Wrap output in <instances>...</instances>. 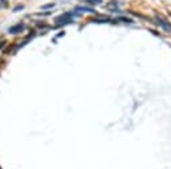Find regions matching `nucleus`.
Segmentation results:
<instances>
[{
  "mask_svg": "<svg viewBox=\"0 0 171 169\" xmlns=\"http://www.w3.org/2000/svg\"><path fill=\"white\" fill-rule=\"evenodd\" d=\"M23 29H24V24H16V26L11 27L10 29H8V32H10V33H19V32Z\"/></svg>",
  "mask_w": 171,
  "mask_h": 169,
  "instance_id": "f03ea898",
  "label": "nucleus"
},
{
  "mask_svg": "<svg viewBox=\"0 0 171 169\" xmlns=\"http://www.w3.org/2000/svg\"><path fill=\"white\" fill-rule=\"evenodd\" d=\"M50 7H54V4H48V6H44V8H50Z\"/></svg>",
  "mask_w": 171,
  "mask_h": 169,
  "instance_id": "20e7f679",
  "label": "nucleus"
},
{
  "mask_svg": "<svg viewBox=\"0 0 171 169\" xmlns=\"http://www.w3.org/2000/svg\"><path fill=\"white\" fill-rule=\"evenodd\" d=\"M158 24H159V26H162V27H163L165 28V29L166 31H171V24L167 22V20H165V19H162V18H159V16H158Z\"/></svg>",
  "mask_w": 171,
  "mask_h": 169,
  "instance_id": "f257e3e1",
  "label": "nucleus"
},
{
  "mask_svg": "<svg viewBox=\"0 0 171 169\" xmlns=\"http://www.w3.org/2000/svg\"><path fill=\"white\" fill-rule=\"evenodd\" d=\"M84 2L88 4H99V3H102V0H84Z\"/></svg>",
  "mask_w": 171,
  "mask_h": 169,
  "instance_id": "7ed1b4c3",
  "label": "nucleus"
}]
</instances>
